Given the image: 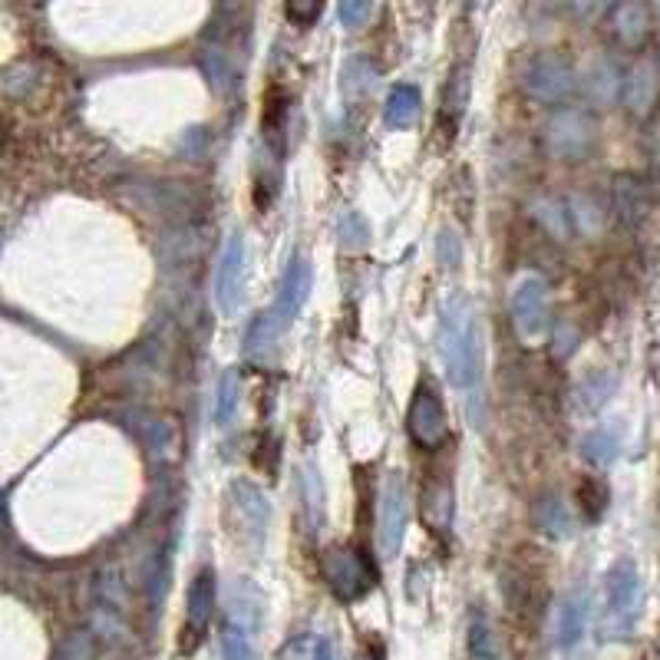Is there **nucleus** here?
<instances>
[{"label":"nucleus","instance_id":"f257e3e1","mask_svg":"<svg viewBox=\"0 0 660 660\" xmlns=\"http://www.w3.org/2000/svg\"><path fill=\"white\" fill-rule=\"evenodd\" d=\"M436 350L446 367L449 383L466 393L472 426H482V327L469 298H452L443 304L436 327Z\"/></svg>","mask_w":660,"mask_h":660},{"label":"nucleus","instance_id":"f03ea898","mask_svg":"<svg viewBox=\"0 0 660 660\" xmlns=\"http://www.w3.org/2000/svg\"><path fill=\"white\" fill-rule=\"evenodd\" d=\"M644 607V584L634 561H617L604 574V604H601V637L630 640Z\"/></svg>","mask_w":660,"mask_h":660},{"label":"nucleus","instance_id":"7ed1b4c3","mask_svg":"<svg viewBox=\"0 0 660 660\" xmlns=\"http://www.w3.org/2000/svg\"><path fill=\"white\" fill-rule=\"evenodd\" d=\"M541 139H545V149L555 156V159H564V163H578L584 159L591 149H594V139H597V123L588 110H555L548 120H545V130H541Z\"/></svg>","mask_w":660,"mask_h":660},{"label":"nucleus","instance_id":"20e7f679","mask_svg":"<svg viewBox=\"0 0 660 660\" xmlns=\"http://www.w3.org/2000/svg\"><path fill=\"white\" fill-rule=\"evenodd\" d=\"M574 87H578V74H574L571 60L561 54L535 57L522 77V90L538 103H561L574 93Z\"/></svg>","mask_w":660,"mask_h":660},{"label":"nucleus","instance_id":"39448f33","mask_svg":"<svg viewBox=\"0 0 660 660\" xmlns=\"http://www.w3.org/2000/svg\"><path fill=\"white\" fill-rule=\"evenodd\" d=\"M551 321V301L548 284L541 278H522L512 294V324L522 344H538Z\"/></svg>","mask_w":660,"mask_h":660},{"label":"nucleus","instance_id":"423d86ee","mask_svg":"<svg viewBox=\"0 0 660 660\" xmlns=\"http://www.w3.org/2000/svg\"><path fill=\"white\" fill-rule=\"evenodd\" d=\"M324 578L340 601H357L377 584L370 561L357 548H331L324 555Z\"/></svg>","mask_w":660,"mask_h":660},{"label":"nucleus","instance_id":"0eeeda50","mask_svg":"<svg viewBox=\"0 0 660 660\" xmlns=\"http://www.w3.org/2000/svg\"><path fill=\"white\" fill-rule=\"evenodd\" d=\"M410 522V489L403 472H390L380 492V551L383 558H393L403 545Z\"/></svg>","mask_w":660,"mask_h":660},{"label":"nucleus","instance_id":"6e6552de","mask_svg":"<svg viewBox=\"0 0 660 660\" xmlns=\"http://www.w3.org/2000/svg\"><path fill=\"white\" fill-rule=\"evenodd\" d=\"M406 429L413 436L416 446L423 449H439L449 436V420H446V410H443V400L436 396L433 387H420L413 403H410V413H406Z\"/></svg>","mask_w":660,"mask_h":660},{"label":"nucleus","instance_id":"1a4fd4ad","mask_svg":"<svg viewBox=\"0 0 660 660\" xmlns=\"http://www.w3.org/2000/svg\"><path fill=\"white\" fill-rule=\"evenodd\" d=\"M242 288H245V238L242 232H235L225 248H222V261L215 271V301L222 314H235L242 304Z\"/></svg>","mask_w":660,"mask_h":660},{"label":"nucleus","instance_id":"9d476101","mask_svg":"<svg viewBox=\"0 0 660 660\" xmlns=\"http://www.w3.org/2000/svg\"><path fill=\"white\" fill-rule=\"evenodd\" d=\"M307 294H311V261L304 258V255H294L291 261H288V268H284V278H281V284H278V298H275V307L268 311L275 321H278V327L284 331L298 314H301V307H304V301H307Z\"/></svg>","mask_w":660,"mask_h":660},{"label":"nucleus","instance_id":"9b49d317","mask_svg":"<svg viewBox=\"0 0 660 660\" xmlns=\"http://www.w3.org/2000/svg\"><path fill=\"white\" fill-rule=\"evenodd\" d=\"M215 614V568H199L192 584H189V601H186V630L189 644L182 650H195L199 640L205 637L209 624Z\"/></svg>","mask_w":660,"mask_h":660},{"label":"nucleus","instance_id":"f8f14e48","mask_svg":"<svg viewBox=\"0 0 660 660\" xmlns=\"http://www.w3.org/2000/svg\"><path fill=\"white\" fill-rule=\"evenodd\" d=\"M232 508H235V518L242 525V535L251 538L255 545L265 541L268 522H271L268 495L251 482H232Z\"/></svg>","mask_w":660,"mask_h":660},{"label":"nucleus","instance_id":"ddd939ff","mask_svg":"<svg viewBox=\"0 0 660 660\" xmlns=\"http://www.w3.org/2000/svg\"><path fill=\"white\" fill-rule=\"evenodd\" d=\"M588 607H591V597L581 584L561 594V601L555 607V644L558 647H574L584 637Z\"/></svg>","mask_w":660,"mask_h":660},{"label":"nucleus","instance_id":"4468645a","mask_svg":"<svg viewBox=\"0 0 660 660\" xmlns=\"http://www.w3.org/2000/svg\"><path fill=\"white\" fill-rule=\"evenodd\" d=\"M660 93V74L650 60H640L627 77H624V103L634 116H647L650 107L657 103Z\"/></svg>","mask_w":660,"mask_h":660},{"label":"nucleus","instance_id":"2eb2a0df","mask_svg":"<svg viewBox=\"0 0 660 660\" xmlns=\"http://www.w3.org/2000/svg\"><path fill=\"white\" fill-rule=\"evenodd\" d=\"M607 31L620 47H640L650 31V11L644 4H617L607 11Z\"/></svg>","mask_w":660,"mask_h":660},{"label":"nucleus","instance_id":"dca6fc26","mask_svg":"<svg viewBox=\"0 0 660 660\" xmlns=\"http://www.w3.org/2000/svg\"><path fill=\"white\" fill-rule=\"evenodd\" d=\"M578 83H581V90H584V97H588L591 103H614L617 93H620V87H624V77H620V70H617L614 60L601 57V60H594V64L578 77Z\"/></svg>","mask_w":660,"mask_h":660},{"label":"nucleus","instance_id":"f3484780","mask_svg":"<svg viewBox=\"0 0 660 660\" xmlns=\"http://www.w3.org/2000/svg\"><path fill=\"white\" fill-rule=\"evenodd\" d=\"M614 212L624 225H637L650 212V189L637 176H617L614 182Z\"/></svg>","mask_w":660,"mask_h":660},{"label":"nucleus","instance_id":"a211bd4d","mask_svg":"<svg viewBox=\"0 0 660 660\" xmlns=\"http://www.w3.org/2000/svg\"><path fill=\"white\" fill-rule=\"evenodd\" d=\"M420 116V90L416 87H396L387 97L383 120L390 130H410Z\"/></svg>","mask_w":660,"mask_h":660},{"label":"nucleus","instance_id":"6ab92c4d","mask_svg":"<svg viewBox=\"0 0 660 660\" xmlns=\"http://www.w3.org/2000/svg\"><path fill=\"white\" fill-rule=\"evenodd\" d=\"M238 403H242V377H238V370H225L219 380V390H215V406H212L215 426H228L232 416L238 413Z\"/></svg>","mask_w":660,"mask_h":660},{"label":"nucleus","instance_id":"aec40b11","mask_svg":"<svg viewBox=\"0 0 660 660\" xmlns=\"http://www.w3.org/2000/svg\"><path fill=\"white\" fill-rule=\"evenodd\" d=\"M538 525L545 528V535H551V538H568L571 532H574V522H571V515H568V505L561 502V495L555 492H548L545 499H541V505H538Z\"/></svg>","mask_w":660,"mask_h":660},{"label":"nucleus","instance_id":"412c9836","mask_svg":"<svg viewBox=\"0 0 660 660\" xmlns=\"http://www.w3.org/2000/svg\"><path fill=\"white\" fill-rule=\"evenodd\" d=\"M423 515H426V522L433 525V532H449V525H452V489L443 485V482H436V485L426 492Z\"/></svg>","mask_w":660,"mask_h":660},{"label":"nucleus","instance_id":"4be33fe9","mask_svg":"<svg viewBox=\"0 0 660 660\" xmlns=\"http://www.w3.org/2000/svg\"><path fill=\"white\" fill-rule=\"evenodd\" d=\"M617 449H620V436L611 429H594L581 439V456L594 466H611L617 459Z\"/></svg>","mask_w":660,"mask_h":660},{"label":"nucleus","instance_id":"5701e85b","mask_svg":"<svg viewBox=\"0 0 660 660\" xmlns=\"http://www.w3.org/2000/svg\"><path fill=\"white\" fill-rule=\"evenodd\" d=\"M337 238L344 251H363L370 248V225L360 212H340L337 215Z\"/></svg>","mask_w":660,"mask_h":660},{"label":"nucleus","instance_id":"b1692460","mask_svg":"<svg viewBox=\"0 0 660 660\" xmlns=\"http://www.w3.org/2000/svg\"><path fill=\"white\" fill-rule=\"evenodd\" d=\"M202 70H205L209 83H212L219 93H228V90H232V83H235V67H232V60H228L219 47H205V51H202Z\"/></svg>","mask_w":660,"mask_h":660},{"label":"nucleus","instance_id":"393cba45","mask_svg":"<svg viewBox=\"0 0 660 660\" xmlns=\"http://www.w3.org/2000/svg\"><path fill=\"white\" fill-rule=\"evenodd\" d=\"M377 83V70L370 67V60H350L347 70H344V97L347 100H363L370 97Z\"/></svg>","mask_w":660,"mask_h":660},{"label":"nucleus","instance_id":"a878e982","mask_svg":"<svg viewBox=\"0 0 660 660\" xmlns=\"http://www.w3.org/2000/svg\"><path fill=\"white\" fill-rule=\"evenodd\" d=\"M611 390H614V377H607V373H591V377L578 387V406H581L584 413H594L597 406L607 403Z\"/></svg>","mask_w":660,"mask_h":660},{"label":"nucleus","instance_id":"bb28decb","mask_svg":"<svg viewBox=\"0 0 660 660\" xmlns=\"http://www.w3.org/2000/svg\"><path fill=\"white\" fill-rule=\"evenodd\" d=\"M222 660H251V640L245 627L235 620L222 627Z\"/></svg>","mask_w":660,"mask_h":660},{"label":"nucleus","instance_id":"cd10ccee","mask_svg":"<svg viewBox=\"0 0 660 660\" xmlns=\"http://www.w3.org/2000/svg\"><path fill=\"white\" fill-rule=\"evenodd\" d=\"M469 644H472V653L479 660H495V640H492V627L485 620L482 611L472 614V634H469Z\"/></svg>","mask_w":660,"mask_h":660},{"label":"nucleus","instance_id":"c85d7f7f","mask_svg":"<svg viewBox=\"0 0 660 660\" xmlns=\"http://www.w3.org/2000/svg\"><path fill=\"white\" fill-rule=\"evenodd\" d=\"M466 100H469V74L466 70H456L452 74V80H449V87H446V97H443V113H449L452 110V123L462 116V110H466Z\"/></svg>","mask_w":660,"mask_h":660},{"label":"nucleus","instance_id":"c756f323","mask_svg":"<svg viewBox=\"0 0 660 660\" xmlns=\"http://www.w3.org/2000/svg\"><path fill=\"white\" fill-rule=\"evenodd\" d=\"M578 499H581V508L588 512V518H597L607 505V489L601 482H581Z\"/></svg>","mask_w":660,"mask_h":660},{"label":"nucleus","instance_id":"7c9ffc66","mask_svg":"<svg viewBox=\"0 0 660 660\" xmlns=\"http://www.w3.org/2000/svg\"><path fill=\"white\" fill-rule=\"evenodd\" d=\"M370 14H373V4L370 0H344V4L337 8V18H340V24L344 27H360L363 21H370Z\"/></svg>","mask_w":660,"mask_h":660},{"label":"nucleus","instance_id":"2f4dec72","mask_svg":"<svg viewBox=\"0 0 660 660\" xmlns=\"http://www.w3.org/2000/svg\"><path fill=\"white\" fill-rule=\"evenodd\" d=\"M436 251H439V265H446V268H456V265L462 261V245H459L456 232H449V228L439 232Z\"/></svg>","mask_w":660,"mask_h":660},{"label":"nucleus","instance_id":"473e14b6","mask_svg":"<svg viewBox=\"0 0 660 660\" xmlns=\"http://www.w3.org/2000/svg\"><path fill=\"white\" fill-rule=\"evenodd\" d=\"M288 18L307 24V21L321 18V4H288Z\"/></svg>","mask_w":660,"mask_h":660},{"label":"nucleus","instance_id":"72a5a7b5","mask_svg":"<svg viewBox=\"0 0 660 660\" xmlns=\"http://www.w3.org/2000/svg\"><path fill=\"white\" fill-rule=\"evenodd\" d=\"M311 660H337V657H334V644H331L327 637H321V640L314 644V653H311Z\"/></svg>","mask_w":660,"mask_h":660}]
</instances>
